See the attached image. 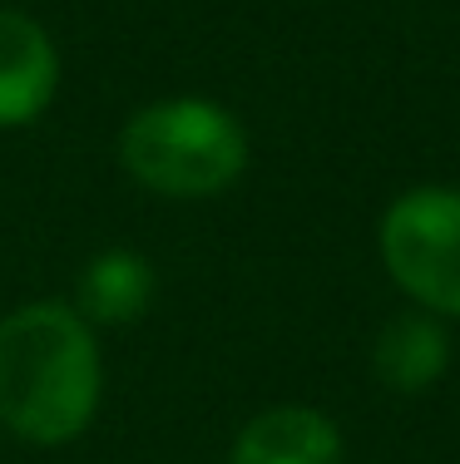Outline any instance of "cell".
<instances>
[{
	"label": "cell",
	"instance_id": "cell-1",
	"mask_svg": "<svg viewBox=\"0 0 460 464\" xmlns=\"http://www.w3.org/2000/svg\"><path fill=\"white\" fill-rule=\"evenodd\" d=\"M100 346L64 302H25L0 322V425L30 445H64L100 405Z\"/></svg>",
	"mask_w": 460,
	"mask_h": 464
},
{
	"label": "cell",
	"instance_id": "cell-2",
	"mask_svg": "<svg viewBox=\"0 0 460 464\" xmlns=\"http://www.w3.org/2000/svg\"><path fill=\"white\" fill-rule=\"evenodd\" d=\"M119 163L163 198H213L243 179L248 134L213 99H159L124 124Z\"/></svg>",
	"mask_w": 460,
	"mask_h": 464
},
{
	"label": "cell",
	"instance_id": "cell-3",
	"mask_svg": "<svg viewBox=\"0 0 460 464\" xmlns=\"http://www.w3.org/2000/svg\"><path fill=\"white\" fill-rule=\"evenodd\" d=\"M381 262L421 312L460 316V193L411 188L381 218Z\"/></svg>",
	"mask_w": 460,
	"mask_h": 464
},
{
	"label": "cell",
	"instance_id": "cell-4",
	"mask_svg": "<svg viewBox=\"0 0 460 464\" xmlns=\"http://www.w3.org/2000/svg\"><path fill=\"white\" fill-rule=\"evenodd\" d=\"M60 84V54L50 35L20 10H0V129L45 114Z\"/></svg>",
	"mask_w": 460,
	"mask_h": 464
},
{
	"label": "cell",
	"instance_id": "cell-5",
	"mask_svg": "<svg viewBox=\"0 0 460 464\" xmlns=\"http://www.w3.org/2000/svg\"><path fill=\"white\" fill-rule=\"evenodd\" d=\"M228 464H342V430L322 411L278 405L238 430Z\"/></svg>",
	"mask_w": 460,
	"mask_h": 464
},
{
	"label": "cell",
	"instance_id": "cell-6",
	"mask_svg": "<svg viewBox=\"0 0 460 464\" xmlns=\"http://www.w3.org/2000/svg\"><path fill=\"white\" fill-rule=\"evenodd\" d=\"M451 366V341L445 326L436 322V312H396L377 336V375L387 391L421 395L426 385H436Z\"/></svg>",
	"mask_w": 460,
	"mask_h": 464
},
{
	"label": "cell",
	"instance_id": "cell-7",
	"mask_svg": "<svg viewBox=\"0 0 460 464\" xmlns=\"http://www.w3.org/2000/svg\"><path fill=\"white\" fill-rule=\"evenodd\" d=\"M153 302V267L149 257L129 247H109L90 267L80 272V306L74 312L84 322H100V326H124L139 322Z\"/></svg>",
	"mask_w": 460,
	"mask_h": 464
}]
</instances>
